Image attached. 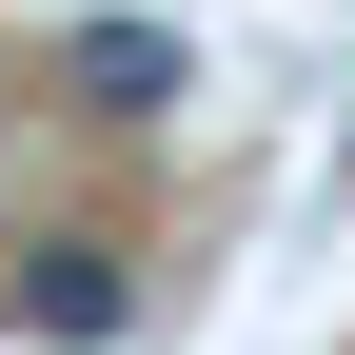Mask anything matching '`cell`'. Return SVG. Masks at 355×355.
<instances>
[{
    "mask_svg": "<svg viewBox=\"0 0 355 355\" xmlns=\"http://www.w3.org/2000/svg\"><path fill=\"white\" fill-rule=\"evenodd\" d=\"M178 79H198L178 20H79V40H60V99H79V119H158Z\"/></svg>",
    "mask_w": 355,
    "mask_h": 355,
    "instance_id": "obj_2",
    "label": "cell"
},
{
    "mask_svg": "<svg viewBox=\"0 0 355 355\" xmlns=\"http://www.w3.org/2000/svg\"><path fill=\"white\" fill-rule=\"evenodd\" d=\"M0 316H20V336H60V355H119V316H139V277H119V237H20Z\"/></svg>",
    "mask_w": 355,
    "mask_h": 355,
    "instance_id": "obj_1",
    "label": "cell"
}]
</instances>
